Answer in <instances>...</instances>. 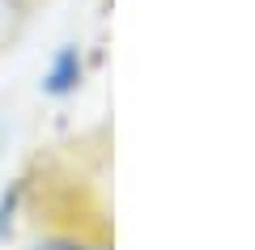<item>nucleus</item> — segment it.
Listing matches in <instances>:
<instances>
[{
    "instance_id": "obj_1",
    "label": "nucleus",
    "mask_w": 255,
    "mask_h": 250,
    "mask_svg": "<svg viewBox=\"0 0 255 250\" xmlns=\"http://www.w3.org/2000/svg\"><path fill=\"white\" fill-rule=\"evenodd\" d=\"M81 81V60H77V51H60L51 64V72H47V93H68Z\"/></svg>"
}]
</instances>
